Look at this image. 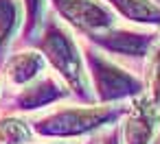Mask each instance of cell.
Here are the masks:
<instances>
[{"mask_svg":"<svg viewBox=\"0 0 160 144\" xmlns=\"http://www.w3.org/2000/svg\"><path fill=\"white\" fill-rule=\"evenodd\" d=\"M151 144H160V131H158V135L153 137V142H151Z\"/></svg>","mask_w":160,"mask_h":144,"instance_id":"2e32d148","label":"cell"},{"mask_svg":"<svg viewBox=\"0 0 160 144\" xmlns=\"http://www.w3.org/2000/svg\"><path fill=\"white\" fill-rule=\"evenodd\" d=\"M90 46L99 48L101 53L127 61H147L156 42L160 39V29L147 26H110L101 33L86 37Z\"/></svg>","mask_w":160,"mask_h":144,"instance_id":"277c9868","label":"cell"},{"mask_svg":"<svg viewBox=\"0 0 160 144\" xmlns=\"http://www.w3.org/2000/svg\"><path fill=\"white\" fill-rule=\"evenodd\" d=\"M2 96H5V83H2V79H0V100H2Z\"/></svg>","mask_w":160,"mask_h":144,"instance_id":"9a60e30c","label":"cell"},{"mask_svg":"<svg viewBox=\"0 0 160 144\" xmlns=\"http://www.w3.org/2000/svg\"><path fill=\"white\" fill-rule=\"evenodd\" d=\"M142 83H145V92L153 100L160 103V39L156 42L151 55L145 61V79H142Z\"/></svg>","mask_w":160,"mask_h":144,"instance_id":"7c38bea8","label":"cell"},{"mask_svg":"<svg viewBox=\"0 0 160 144\" xmlns=\"http://www.w3.org/2000/svg\"><path fill=\"white\" fill-rule=\"evenodd\" d=\"M46 68H48V63L38 48H24V50L9 55L0 63V79H2L5 85L20 90V87L33 83L35 79H40L46 72Z\"/></svg>","mask_w":160,"mask_h":144,"instance_id":"ba28073f","label":"cell"},{"mask_svg":"<svg viewBox=\"0 0 160 144\" xmlns=\"http://www.w3.org/2000/svg\"><path fill=\"white\" fill-rule=\"evenodd\" d=\"M70 96V90L64 85L59 77H53V72H44L33 83L20 87V92L13 98V109L18 111H40L48 105H57L64 98Z\"/></svg>","mask_w":160,"mask_h":144,"instance_id":"52a82bcc","label":"cell"},{"mask_svg":"<svg viewBox=\"0 0 160 144\" xmlns=\"http://www.w3.org/2000/svg\"><path fill=\"white\" fill-rule=\"evenodd\" d=\"M97 144H121V137H118V127H110V131H105L101 135V140Z\"/></svg>","mask_w":160,"mask_h":144,"instance_id":"5bb4252c","label":"cell"},{"mask_svg":"<svg viewBox=\"0 0 160 144\" xmlns=\"http://www.w3.org/2000/svg\"><path fill=\"white\" fill-rule=\"evenodd\" d=\"M22 0H0V63L5 61L7 46L13 42L22 20H20Z\"/></svg>","mask_w":160,"mask_h":144,"instance_id":"8fae6325","label":"cell"},{"mask_svg":"<svg viewBox=\"0 0 160 144\" xmlns=\"http://www.w3.org/2000/svg\"><path fill=\"white\" fill-rule=\"evenodd\" d=\"M83 48V61L88 70L90 90L97 103L103 105H123L129 98L145 92V83L140 77H136L132 70L114 61L110 55L101 53L99 48L86 44Z\"/></svg>","mask_w":160,"mask_h":144,"instance_id":"3957f363","label":"cell"},{"mask_svg":"<svg viewBox=\"0 0 160 144\" xmlns=\"http://www.w3.org/2000/svg\"><path fill=\"white\" fill-rule=\"evenodd\" d=\"M116 127L121 144H151L160 131V103L147 92L129 98Z\"/></svg>","mask_w":160,"mask_h":144,"instance_id":"5b68a950","label":"cell"},{"mask_svg":"<svg viewBox=\"0 0 160 144\" xmlns=\"http://www.w3.org/2000/svg\"><path fill=\"white\" fill-rule=\"evenodd\" d=\"M103 2L134 26L160 29V5L156 0H103Z\"/></svg>","mask_w":160,"mask_h":144,"instance_id":"9c48e42d","label":"cell"},{"mask_svg":"<svg viewBox=\"0 0 160 144\" xmlns=\"http://www.w3.org/2000/svg\"><path fill=\"white\" fill-rule=\"evenodd\" d=\"M51 5L62 22L83 37L116 24V13L103 0H51Z\"/></svg>","mask_w":160,"mask_h":144,"instance_id":"8992f818","label":"cell"},{"mask_svg":"<svg viewBox=\"0 0 160 144\" xmlns=\"http://www.w3.org/2000/svg\"><path fill=\"white\" fill-rule=\"evenodd\" d=\"M35 131L31 122L18 114L0 116V144H35Z\"/></svg>","mask_w":160,"mask_h":144,"instance_id":"30bf717a","label":"cell"},{"mask_svg":"<svg viewBox=\"0 0 160 144\" xmlns=\"http://www.w3.org/2000/svg\"><path fill=\"white\" fill-rule=\"evenodd\" d=\"M46 144H70V142H46Z\"/></svg>","mask_w":160,"mask_h":144,"instance_id":"e0dca14e","label":"cell"},{"mask_svg":"<svg viewBox=\"0 0 160 144\" xmlns=\"http://www.w3.org/2000/svg\"><path fill=\"white\" fill-rule=\"evenodd\" d=\"M125 105L81 103V105H55L31 122L35 135L48 140H72L90 135L101 129H110L118 122Z\"/></svg>","mask_w":160,"mask_h":144,"instance_id":"7a4b0ae2","label":"cell"},{"mask_svg":"<svg viewBox=\"0 0 160 144\" xmlns=\"http://www.w3.org/2000/svg\"><path fill=\"white\" fill-rule=\"evenodd\" d=\"M38 50L44 55L46 63L55 70V77H59L64 85L70 90V96H75L81 103L94 100L83 61V48L62 20L57 18L46 20L42 37L38 42Z\"/></svg>","mask_w":160,"mask_h":144,"instance_id":"6da1fadb","label":"cell"},{"mask_svg":"<svg viewBox=\"0 0 160 144\" xmlns=\"http://www.w3.org/2000/svg\"><path fill=\"white\" fill-rule=\"evenodd\" d=\"M42 5L44 0H22L24 7V37L33 35L42 22Z\"/></svg>","mask_w":160,"mask_h":144,"instance_id":"4fadbf2b","label":"cell"}]
</instances>
